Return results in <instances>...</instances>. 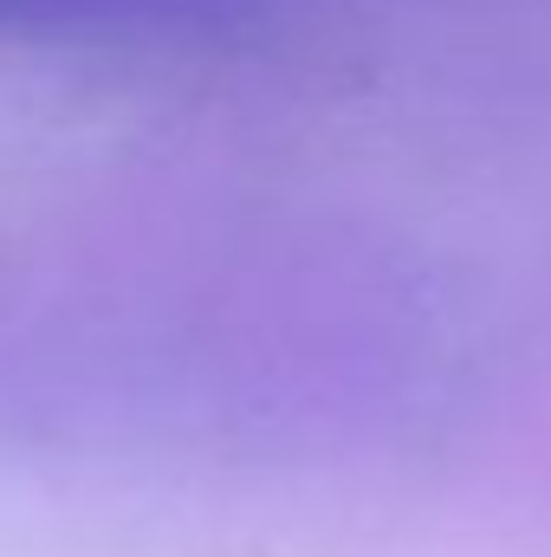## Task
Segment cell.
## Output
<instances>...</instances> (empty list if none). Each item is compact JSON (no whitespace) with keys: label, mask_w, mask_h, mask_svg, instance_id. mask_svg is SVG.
<instances>
[{"label":"cell","mask_w":551,"mask_h":557,"mask_svg":"<svg viewBox=\"0 0 551 557\" xmlns=\"http://www.w3.org/2000/svg\"><path fill=\"white\" fill-rule=\"evenodd\" d=\"M273 0H0V39H182L228 33Z\"/></svg>","instance_id":"1"}]
</instances>
